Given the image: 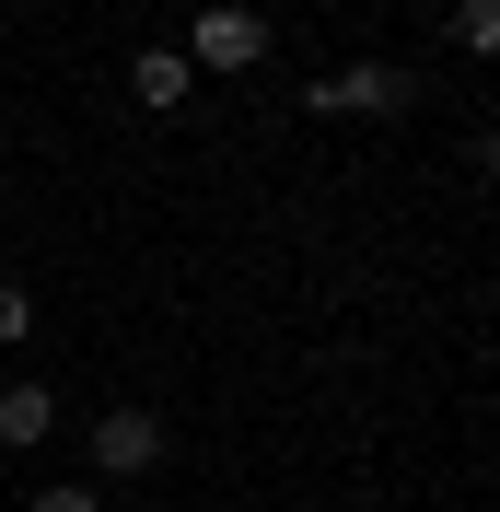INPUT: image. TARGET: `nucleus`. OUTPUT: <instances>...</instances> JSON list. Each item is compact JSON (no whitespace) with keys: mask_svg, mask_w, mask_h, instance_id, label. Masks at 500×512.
Returning <instances> with one entry per match:
<instances>
[{"mask_svg":"<svg viewBox=\"0 0 500 512\" xmlns=\"http://www.w3.org/2000/svg\"><path fill=\"white\" fill-rule=\"evenodd\" d=\"M163 466V408H105L94 419V478H152Z\"/></svg>","mask_w":500,"mask_h":512,"instance_id":"7ed1b4c3","label":"nucleus"},{"mask_svg":"<svg viewBox=\"0 0 500 512\" xmlns=\"http://www.w3.org/2000/svg\"><path fill=\"white\" fill-rule=\"evenodd\" d=\"M47 431H59V396H47V384H0V443L24 454V443H47Z\"/></svg>","mask_w":500,"mask_h":512,"instance_id":"39448f33","label":"nucleus"},{"mask_svg":"<svg viewBox=\"0 0 500 512\" xmlns=\"http://www.w3.org/2000/svg\"><path fill=\"white\" fill-rule=\"evenodd\" d=\"M12 338H35V303H24V280H0V350Z\"/></svg>","mask_w":500,"mask_h":512,"instance_id":"0eeeda50","label":"nucleus"},{"mask_svg":"<svg viewBox=\"0 0 500 512\" xmlns=\"http://www.w3.org/2000/svg\"><path fill=\"white\" fill-rule=\"evenodd\" d=\"M454 47L489 59V47H500V0H454Z\"/></svg>","mask_w":500,"mask_h":512,"instance_id":"423d86ee","label":"nucleus"},{"mask_svg":"<svg viewBox=\"0 0 500 512\" xmlns=\"http://www.w3.org/2000/svg\"><path fill=\"white\" fill-rule=\"evenodd\" d=\"M175 59H187V70H256V59H268V24H256L245 0H210V12L187 24Z\"/></svg>","mask_w":500,"mask_h":512,"instance_id":"f03ea898","label":"nucleus"},{"mask_svg":"<svg viewBox=\"0 0 500 512\" xmlns=\"http://www.w3.org/2000/svg\"><path fill=\"white\" fill-rule=\"evenodd\" d=\"M187 82H198V70L175 59V47H140V59H128V94H140V117H175V105H187Z\"/></svg>","mask_w":500,"mask_h":512,"instance_id":"20e7f679","label":"nucleus"},{"mask_svg":"<svg viewBox=\"0 0 500 512\" xmlns=\"http://www.w3.org/2000/svg\"><path fill=\"white\" fill-rule=\"evenodd\" d=\"M24 512H105V501H94V489H35Z\"/></svg>","mask_w":500,"mask_h":512,"instance_id":"6e6552de","label":"nucleus"},{"mask_svg":"<svg viewBox=\"0 0 500 512\" xmlns=\"http://www.w3.org/2000/svg\"><path fill=\"white\" fill-rule=\"evenodd\" d=\"M407 105H419V82H407L396 59H361V70L303 82V117H407Z\"/></svg>","mask_w":500,"mask_h":512,"instance_id":"f257e3e1","label":"nucleus"}]
</instances>
